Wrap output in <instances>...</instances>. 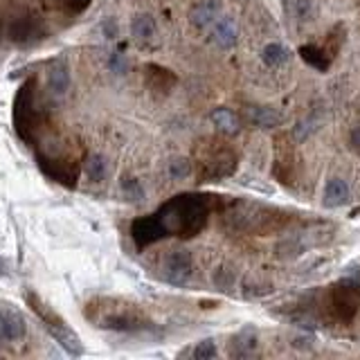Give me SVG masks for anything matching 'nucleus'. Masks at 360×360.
Returning a JSON list of instances; mask_svg holds the SVG:
<instances>
[{
    "mask_svg": "<svg viewBox=\"0 0 360 360\" xmlns=\"http://www.w3.org/2000/svg\"><path fill=\"white\" fill-rule=\"evenodd\" d=\"M289 59H291V52L286 50L284 46H279V43H270V46H266L261 50V61L266 63L268 68H277Z\"/></svg>",
    "mask_w": 360,
    "mask_h": 360,
    "instance_id": "f8f14e48",
    "label": "nucleus"
},
{
    "mask_svg": "<svg viewBox=\"0 0 360 360\" xmlns=\"http://www.w3.org/2000/svg\"><path fill=\"white\" fill-rule=\"evenodd\" d=\"M349 142H352V149L356 153H360V126L352 131V135H349Z\"/></svg>",
    "mask_w": 360,
    "mask_h": 360,
    "instance_id": "a878e982",
    "label": "nucleus"
},
{
    "mask_svg": "<svg viewBox=\"0 0 360 360\" xmlns=\"http://www.w3.org/2000/svg\"><path fill=\"white\" fill-rule=\"evenodd\" d=\"M194 358H216V345L214 340H203L198 342L196 349H194Z\"/></svg>",
    "mask_w": 360,
    "mask_h": 360,
    "instance_id": "aec40b11",
    "label": "nucleus"
},
{
    "mask_svg": "<svg viewBox=\"0 0 360 360\" xmlns=\"http://www.w3.org/2000/svg\"><path fill=\"white\" fill-rule=\"evenodd\" d=\"M86 317L95 326L113 331H140L151 326L137 306L122 300H92L86 306Z\"/></svg>",
    "mask_w": 360,
    "mask_h": 360,
    "instance_id": "f03ea898",
    "label": "nucleus"
},
{
    "mask_svg": "<svg viewBox=\"0 0 360 360\" xmlns=\"http://www.w3.org/2000/svg\"><path fill=\"white\" fill-rule=\"evenodd\" d=\"M252 118H255L259 126H275L282 122V115H277L272 109H257L252 113Z\"/></svg>",
    "mask_w": 360,
    "mask_h": 360,
    "instance_id": "6ab92c4d",
    "label": "nucleus"
},
{
    "mask_svg": "<svg viewBox=\"0 0 360 360\" xmlns=\"http://www.w3.org/2000/svg\"><path fill=\"white\" fill-rule=\"evenodd\" d=\"M131 237L135 241L137 248H146L151 243L160 241L162 237H167V230L162 226V221L153 216H142V219H135L133 226H131Z\"/></svg>",
    "mask_w": 360,
    "mask_h": 360,
    "instance_id": "39448f33",
    "label": "nucleus"
},
{
    "mask_svg": "<svg viewBox=\"0 0 360 360\" xmlns=\"http://www.w3.org/2000/svg\"><path fill=\"white\" fill-rule=\"evenodd\" d=\"M219 5L216 3H200L192 9V14H189V18H192V23L196 27H207L212 20H214V14H216Z\"/></svg>",
    "mask_w": 360,
    "mask_h": 360,
    "instance_id": "ddd939ff",
    "label": "nucleus"
},
{
    "mask_svg": "<svg viewBox=\"0 0 360 360\" xmlns=\"http://www.w3.org/2000/svg\"><path fill=\"white\" fill-rule=\"evenodd\" d=\"M86 172H88V178L95 180V183L104 180V176H106V158L99 155V153L90 155L88 162H86Z\"/></svg>",
    "mask_w": 360,
    "mask_h": 360,
    "instance_id": "a211bd4d",
    "label": "nucleus"
},
{
    "mask_svg": "<svg viewBox=\"0 0 360 360\" xmlns=\"http://www.w3.org/2000/svg\"><path fill=\"white\" fill-rule=\"evenodd\" d=\"M0 320H3L5 333H7V340H12V342L23 340L25 333H27L25 317L20 315V313L14 309V306H9V304H0Z\"/></svg>",
    "mask_w": 360,
    "mask_h": 360,
    "instance_id": "0eeeda50",
    "label": "nucleus"
},
{
    "mask_svg": "<svg viewBox=\"0 0 360 360\" xmlns=\"http://www.w3.org/2000/svg\"><path fill=\"white\" fill-rule=\"evenodd\" d=\"M192 275V257L185 250H174L165 259V277L172 284H185Z\"/></svg>",
    "mask_w": 360,
    "mask_h": 360,
    "instance_id": "423d86ee",
    "label": "nucleus"
},
{
    "mask_svg": "<svg viewBox=\"0 0 360 360\" xmlns=\"http://www.w3.org/2000/svg\"><path fill=\"white\" fill-rule=\"evenodd\" d=\"M131 32L137 41H149L155 34V23L151 16H137L131 23Z\"/></svg>",
    "mask_w": 360,
    "mask_h": 360,
    "instance_id": "4468645a",
    "label": "nucleus"
},
{
    "mask_svg": "<svg viewBox=\"0 0 360 360\" xmlns=\"http://www.w3.org/2000/svg\"><path fill=\"white\" fill-rule=\"evenodd\" d=\"M331 313L340 322H352L360 306V268L338 282L329 293Z\"/></svg>",
    "mask_w": 360,
    "mask_h": 360,
    "instance_id": "7ed1b4c3",
    "label": "nucleus"
},
{
    "mask_svg": "<svg viewBox=\"0 0 360 360\" xmlns=\"http://www.w3.org/2000/svg\"><path fill=\"white\" fill-rule=\"evenodd\" d=\"M300 55L304 57L306 63H311L313 68L317 70H326L331 63V55H329V48H315V46H304L300 48Z\"/></svg>",
    "mask_w": 360,
    "mask_h": 360,
    "instance_id": "9d476101",
    "label": "nucleus"
},
{
    "mask_svg": "<svg viewBox=\"0 0 360 360\" xmlns=\"http://www.w3.org/2000/svg\"><path fill=\"white\" fill-rule=\"evenodd\" d=\"M214 284L219 286V289H223V291H230L232 286H235V275H232L228 268H221L216 275H214Z\"/></svg>",
    "mask_w": 360,
    "mask_h": 360,
    "instance_id": "412c9836",
    "label": "nucleus"
},
{
    "mask_svg": "<svg viewBox=\"0 0 360 360\" xmlns=\"http://www.w3.org/2000/svg\"><path fill=\"white\" fill-rule=\"evenodd\" d=\"M212 122H214L223 133H235L239 129L237 115L228 109H216L214 113H212Z\"/></svg>",
    "mask_w": 360,
    "mask_h": 360,
    "instance_id": "2eb2a0df",
    "label": "nucleus"
},
{
    "mask_svg": "<svg viewBox=\"0 0 360 360\" xmlns=\"http://www.w3.org/2000/svg\"><path fill=\"white\" fill-rule=\"evenodd\" d=\"M293 14L300 20L311 18V3L309 0H293Z\"/></svg>",
    "mask_w": 360,
    "mask_h": 360,
    "instance_id": "4be33fe9",
    "label": "nucleus"
},
{
    "mask_svg": "<svg viewBox=\"0 0 360 360\" xmlns=\"http://www.w3.org/2000/svg\"><path fill=\"white\" fill-rule=\"evenodd\" d=\"M255 352H257V333L252 331V329L241 331L235 338V342H232V349H230V354L232 356H239V358L252 356Z\"/></svg>",
    "mask_w": 360,
    "mask_h": 360,
    "instance_id": "1a4fd4ad",
    "label": "nucleus"
},
{
    "mask_svg": "<svg viewBox=\"0 0 360 360\" xmlns=\"http://www.w3.org/2000/svg\"><path fill=\"white\" fill-rule=\"evenodd\" d=\"M209 214V198L207 196H176L155 212V216L162 221L167 235L178 237H194L203 230Z\"/></svg>",
    "mask_w": 360,
    "mask_h": 360,
    "instance_id": "f257e3e1",
    "label": "nucleus"
},
{
    "mask_svg": "<svg viewBox=\"0 0 360 360\" xmlns=\"http://www.w3.org/2000/svg\"><path fill=\"white\" fill-rule=\"evenodd\" d=\"M111 68H113L115 72H124V70H126V61L122 59V55H113V59H111Z\"/></svg>",
    "mask_w": 360,
    "mask_h": 360,
    "instance_id": "393cba45",
    "label": "nucleus"
},
{
    "mask_svg": "<svg viewBox=\"0 0 360 360\" xmlns=\"http://www.w3.org/2000/svg\"><path fill=\"white\" fill-rule=\"evenodd\" d=\"M68 86H70V75H68V70H66V66H55L50 70V88L55 90L57 95H63L68 90Z\"/></svg>",
    "mask_w": 360,
    "mask_h": 360,
    "instance_id": "f3484780",
    "label": "nucleus"
},
{
    "mask_svg": "<svg viewBox=\"0 0 360 360\" xmlns=\"http://www.w3.org/2000/svg\"><path fill=\"white\" fill-rule=\"evenodd\" d=\"M146 81H149V86L155 88V90H167L169 86H174V83H176V77L167 75V70H162V68L151 66L149 75H146Z\"/></svg>",
    "mask_w": 360,
    "mask_h": 360,
    "instance_id": "dca6fc26",
    "label": "nucleus"
},
{
    "mask_svg": "<svg viewBox=\"0 0 360 360\" xmlns=\"http://www.w3.org/2000/svg\"><path fill=\"white\" fill-rule=\"evenodd\" d=\"M324 196H326V205H331V207L342 205V203H347V198H349V187H347L345 180L333 178V180H329V185H326Z\"/></svg>",
    "mask_w": 360,
    "mask_h": 360,
    "instance_id": "9b49d317",
    "label": "nucleus"
},
{
    "mask_svg": "<svg viewBox=\"0 0 360 360\" xmlns=\"http://www.w3.org/2000/svg\"><path fill=\"white\" fill-rule=\"evenodd\" d=\"M212 36H214V43L219 48H232L237 43V25L232 18H221L216 20L214 25V32H212Z\"/></svg>",
    "mask_w": 360,
    "mask_h": 360,
    "instance_id": "6e6552de",
    "label": "nucleus"
},
{
    "mask_svg": "<svg viewBox=\"0 0 360 360\" xmlns=\"http://www.w3.org/2000/svg\"><path fill=\"white\" fill-rule=\"evenodd\" d=\"M169 174L178 180H183L185 176H189V162L187 160H174L172 165H169Z\"/></svg>",
    "mask_w": 360,
    "mask_h": 360,
    "instance_id": "5701e85b",
    "label": "nucleus"
},
{
    "mask_svg": "<svg viewBox=\"0 0 360 360\" xmlns=\"http://www.w3.org/2000/svg\"><path fill=\"white\" fill-rule=\"evenodd\" d=\"M124 192L129 194V196H133V200L144 198V192H142V187H140L137 180H126V183H124Z\"/></svg>",
    "mask_w": 360,
    "mask_h": 360,
    "instance_id": "b1692460",
    "label": "nucleus"
},
{
    "mask_svg": "<svg viewBox=\"0 0 360 360\" xmlns=\"http://www.w3.org/2000/svg\"><path fill=\"white\" fill-rule=\"evenodd\" d=\"M5 268H7V266H5V261L0 259V272H5Z\"/></svg>",
    "mask_w": 360,
    "mask_h": 360,
    "instance_id": "bb28decb",
    "label": "nucleus"
},
{
    "mask_svg": "<svg viewBox=\"0 0 360 360\" xmlns=\"http://www.w3.org/2000/svg\"><path fill=\"white\" fill-rule=\"evenodd\" d=\"M27 302H29V306H32V311H34L41 320H43V324H46V329L52 333V338H55V340L66 349L68 354H72V356H81L83 354V347H81V340H79V335L72 331V329H68L66 326V322L61 320V317L57 315V313H52L48 306L41 302L39 298H34V295L32 293H27Z\"/></svg>",
    "mask_w": 360,
    "mask_h": 360,
    "instance_id": "20e7f679",
    "label": "nucleus"
}]
</instances>
